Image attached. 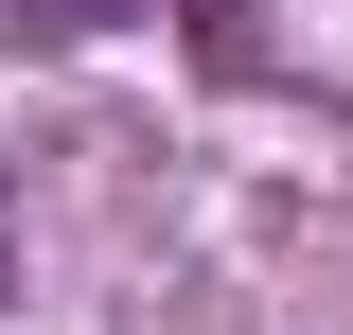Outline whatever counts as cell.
I'll return each instance as SVG.
<instances>
[{"label":"cell","instance_id":"obj_1","mask_svg":"<svg viewBox=\"0 0 353 335\" xmlns=\"http://www.w3.org/2000/svg\"><path fill=\"white\" fill-rule=\"evenodd\" d=\"M0 18H18L36 53H71V36H106V18H141V0H0Z\"/></svg>","mask_w":353,"mask_h":335}]
</instances>
